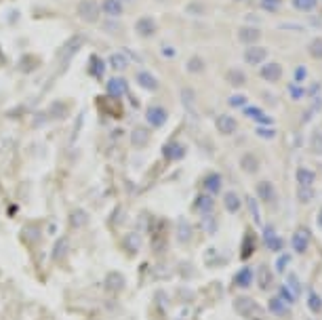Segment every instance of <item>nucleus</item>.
Wrapping results in <instances>:
<instances>
[{
    "label": "nucleus",
    "instance_id": "nucleus-1",
    "mask_svg": "<svg viewBox=\"0 0 322 320\" xmlns=\"http://www.w3.org/2000/svg\"><path fill=\"white\" fill-rule=\"evenodd\" d=\"M76 13H78V17L82 21L95 23L101 15V4L97 2V0H80V2L76 4Z\"/></svg>",
    "mask_w": 322,
    "mask_h": 320
},
{
    "label": "nucleus",
    "instance_id": "nucleus-2",
    "mask_svg": "<svg viewBox=\"0 0 322 320\" xmlns=\"http://www.w3.org/2000/svg\"><path fill=\"white\" fill-rule=\"evenodd\" d=\"M82 44H84V38H82V36H72L68 42L61 44V49H59V59H61L63 63H68V61L74 57V55L82 49Z\"/></svg>",
    "mask_w": 322,
    "mask_h": 320
},
{
    "label": "nucleus",
    "instance_id": "nucleus-3",
    "mask_svg": "<svg viewBox=\"0 0 322 320\" xmlns=\"http://www.w3.org/2000/svg\"><path fill=\"white\" fill-rule=\"evenodd\" d=\"M156 30H158L156 19H152V17H139L135 21V34L139 38H152L156 34Z\"/></svg>",
    "mask_w": 322,
    "mask_h": 320
},
{
    "label": "nucleus",
    "instance_id": "nucleus-4",
    "mask_svg": "<svg viewBox=\"0 0 322 320\" xmlns=\"http://www.w3.org/2000/svg\"><path fill=\"white\" fill-rule=\"evenodd\" d=\"M268 59V49L265 46H259V44H251L244 49V61L251 63V65H259Z\"/></svg>",
    "mask_w": 322,
    "mask_h": 320
},
{
    "label": "nucleus",
    "instance_id": "nucleus-5",
    "mask_svg": "<svg viewBox=\"0 0 322 320\" xmlns=\"http://www.w3.org/2000/svg\"><path fill=\"white\" fill-rule=\"evenodd\" d=\"M168 118V112L162 106H150L146 110V120L150 122L152 127H162Z\"/></svg>",
    "mask_w": 322,
    "mask_h": 320
},
{
    "label": "nucleus",
    "instance_id": "nucleus-6",
    "mask_svg": "<svg viewBox=\"0 0 322 320\" xmlns=\"http://www.w3.org/2000/svg\"><path fill=\"white\" fill-rule=\"evenodd\" d=\"M310 230L308 228H297L295 234H293V249H295L297 253H306L308 247H310Z\"/></svg>",
    "mask_w": 322,
    "mask_h": 320
},
{
    "label": "nucleus",
    "instance_id": "nucleus-7",
    "mask_svg": "<svg viewBox=\"0 0 322 320\" xmlns=\"http://www.w3.org/2000/svg\"><path fill=\"white\" fill-rule=\"evenodd\" d=\"M259 76L265 82H278L282 78V68L280 63H263L259 70Z\"/></svg>",
    "mask_w": 322,
    "mask_h": 320
},
{
    "label": "nucleus",
    "instance_id": "nucleus-8",
    "mask_svg": "<svg viewBox=\"0 0 322 320\" xmlns=\"http://www.w3.org/2000/svg\"><path fill=\"white\" fill-rule=\"evenodd\" d=\"M238 40L246 46H251V44L261 40V30L259 27H253V25H244L238 30Z\"/></svg>",
    "mask_w": 322,
    "mask_h": 320
},
{
    "label": "nucleus",
    "instance_id": "nucleus-9",
    "mask_svg": "<svg viewBox=\"0 0 322 320\" xmlns=\"http://www.w3.org/2000/svg\"><path fill=\"white\" fill-rule=\"evenodd\" d=\"M215 125H217V131L223 135H232L234 131L238 129V122H236V118L232 114H221L219 118H217Z\"/></svg>",
    "mask_w": 322,
    "mask_h": 320
},
{
    "label": "nucleus",
    "instance_id": "nucleus-10",
    "mask_svg": "<svg viewBox=\"0 0 322 320\" xmlns=\"http://www.w3.org/2000/svg\"><path fill=\"white\" fill-rule=\"evenodd\" d=\"M162 154L166 160H179V158H183L185 156V148L179 144V141H170V144L164 146L162 150Z\"/></svg>",
    "mask_w": 322,
    "mask_h": 320
},
{
    "label": "nucleus",
    "instance_id": "nucleus-11",
    "mask_svg": "<svg viewBox=\"0 0 322 320\" xmlns=\"http://www.w3.org/2000/svg\"><path fill=\"white\" fill-rule=\"evenodd\" d=\"M101 13H106L108 17H120L122 13H125V6H122L120 0H103Z\"/></svg>",
    "mask_w": 322,
    "mask_h": 320
},
{
    "label": "nucleus",
    "instance_id": "nucleus-12",
    "mask_svg": "<svg viewBox=\"0 0 322 320\" xmlns=\"http://www.w3.org/2000/svg\"><path fill=\"white\" fill-rule=\"evenodd\" d=\"M106 91H108V95H112V97H120V95H125L127 93V82L122 78H110L108 84H106Z\"/></svg>",
    "mask_w": 322,
    "mask_h": 320
},
{
    "label": "nucleus",
    "instance_id": "nucleus-13",
    "mask_svg": "<svg viewBox=\"0 0 322 320\" xmlns=\"http://www.w3.org/2000/svg\"><path fill=\"white\" fill-rule=\"evenodd\" d=\"M137 84L146 91H156L158 89V80L152 72H139L137 74Z\"/></svg>",
    "mask_w": 322,
    "mask_h": 320
},
{
    "label": "nucleus",
    "instance_id": "nucleus-14",
    "mask_svg": "<svg viewBox=\"0 0 322 320\" xmlns=\"http://www.w3.org/2000/svg\"><path fill=\"white\" fill-rule=\"evenodd\" d=\"M150 141V131L146 127H135L133 129V133H131V144L135 146V148H141V146H146Z\"/></svg>",
    "mask_w": 322,
    "mask_h": 320
},
{
    "label": "nucleus",
    "instance_id": "nucleus-15",
    "mask_svg": "<svg viewBox=\"0 0 322 320\" xmlns=\"http://www.w3.org/2000/svg\"><path fill=\"white\" fill-rule=\"evenodd\" d=\"M236 310H238V312H242V314H259L261 312L259 306L255 304L253 299H249V297L236 299Z\"/></svg>",
    "mask_w": 322,
    "mask_h": 320
},
{
    "label": "nucleus",
    "instance_id": "nucleus-16",
    "mask_svg": "<svg viewBox=\"0 0 322 320\" xmlns=\"http://www.w3.org/2000/svg\"><path fill=\"white\" fill-rule=\"evenodd\" d=\"M257 194H259V198L265 200V202H272L274 198H276V190H274V185L270 181H259L257 183Z\"/></svg>",
    "mask_w": 322,
    "mask_h": 320
},
{
    "label": "nucleus",
    "instance_id": "nucleus-17",
    "mask_svg": "<svg viewBox=\"0 0 322 320\" xmlns=\"http://www.w3.org/2000/svg\"><path fill=\"white\" fill-rule=\"evenodd\" d=\"M263 240H265V244H268L272 251H280V249H282V238L274 234V230L270 228V225L263 230Z\"/></svg>",
    "mask_w": 322,
    "mask_h": 320
},
{
    "label": "nucleus",
    "instance_id": "nucleus-18",
    "mask_svg": "<svg viewBox=\"0 0 322 320\" xmlns=\"http://www.w3.org/2000/svg\"><path fill=\"white\" fill-rule=\"evenodd\" d=\"M89 72L91 76L95 78H101L103 74H106V63H103L101 57H97V55H91V61H89Z\"/></svg>",
    "mask_w": 322,
    "mask_h": 320
},
{
    "label": "nucleus",
    "instance_id": "nucleus-19",
    "mask_svg": "<svg viewBox=\"0 0 322 320\" xmlns=\"http://www.w3.org/2000/svg\"><path fill=\"white\" fill-rule=\"evenodd\" d=\"M314 173L310 171V168H297V173H295V179L301 187H312V183H314Z\"/></svg>",
    "mask_w": 322,
    "mask_h": 320
},
{
    "label": "nucleus",
    "instance_id": "nucleus-20",
    "mask_svg": "<svg viewBox=\"0 0 322 320\" xmlns=\"http://www.w3.org/2000/svg\"><path fill=\"white\" fill-rule=\"evenodd\" d=\"M196 209H198V213L208 215V213L213 211V196H211V194H202V196H198V200H196Z\"/></svg>",
    "mask_w": 322,
    "mask_h": 320
},
{
    "label": "nucleus",
    "instance_id": "nucleus-21",
    "mask_svg": "<svg viewBox=\"0 0 322 320\" xmlns=\"http://www.w3.org/2000/svg\"><path fill=\"white\" fill-rule=\"evenodd\" d=\"M225 78H227V82L232 84V87H242V84L246 82V74L242 72V70H227V74H225Z\"/></svg>",
    "mask_w": 322,
    "mask_h": 320
},
{
    "label": "nucleus",
    "instance_id": "nucleus-22",
    "mask_svg": "<svg viewBox=\"0 0 322 320\" xmlns=\"http://www.w3.org/2000/svg\"><path fill=\"white\" fill-rule=\"evenodd\" d=\"M270 312H272V314H278V316L287 314V312H289L287 301H284L282 297H272V299H270Z\"/></svg>",
    "mask_w": 322,
    "mask_h": 320
},
{
    "label": "nucleus",
    "instance_id": "nucleus-23",
    "mask_svg": "<svg viewBox=\"0 0 322 320\" xmlns=\"http://www.w3.org/2000/svg\"><path fill=\"white\" fill-rule=\"evenodd\" d=\"M240 166L244 168L246 173H255L259 168V160H257V156H253V154H244L242 160H240Z\"/></svg>",
    "mask_w": 322,
    "mask_h": 320
},
{
    "label": "nucleus",
    "instance_id": "nucleus-24",
    "mask_svg": "<svg viewBox=\"0 0 322 320\" xmlns=\"http://www.w3.org/2000/svg\"><path fill=\"white\" fill-rule=\"evenodd\" d=\"M108 63L112 65L114 70H118V72H120V70H125L127 65H129L127 57H125V55H122V53H112L110 57H108Z\"/></svg>",
    "mask_w": 322,
    "mask_h": 320
},
{
    "label": "nucleus",
    "instance_id": "nucleus-25",
    "mask_svg": "<svg viewBox=\"0 0 322 320\" xmlns=\"http://www.w3.org/2000/svg\"><path fill=\"white\" fill-rule=\"evenodd\" d=\"M204 187H206V190L211 192V194H217V192L221 190V177L217 175V173H213V175H208L206 179H204Z\"/></svg>",
    "mask_w": 322,
    "mask_h": 320
},
{
    "label": "nucleus",
    "instance_id": "nucleus-26",
    "mask_svg": "<svg viewBox=\"0 0 322 320\" xmlns=\"http://www.w3.org/2000/svg\"><path fill=\"white\" fill-rule=\"evenodd\" d=\"M310 150L314 154H322V129H316L310 137Z\"/></svg>",
    "mask_w": 322,
    "mask_h": 320
},
{
    "label": "nucleus",
    "instance_id": "nucleus-27",
    "mask_svg": "<svg viewBox=\"0 0 322 320\" xmlns=\"http://www.w3.org/2000/svg\"><path fill=\"white\" fill-rule=\"evenodd\" d=\"M293 2V6L297 8V11H301V13H310V11H314L316 8V2L318 0H291Z\"/></svg>",
    "mask_w": 322,
    "mask_h": 320
},
{
    "label": "nucleus",
    "instance_id": "nucleus-28",
    "mask_svg": "<svg viewBox=\"0 0 322 320\" xmlns=\"http://www.w3.org/2000/svg\"><path fill=\"white\" fill-rule=\"evenodd\" d=\"M308 53L312 55V59L322 61V38H316L308 44Z\"/></svg>",
    "mask_w": 322,
    "mask_h": 320
},
{
    "label": "nucleus",
    "instance_id": "nucleus-29",
    "mask_svg": "<svg viewBox=\"0 0 322 320\" xmlns=\"http://www.w3.org/2000/svg\"><path fill=\"white\" fill-rule=\"evenodd\" d=\"M225 206H227V211L230 213H236L240 209V198H238V194H234V192H227L225 194Z\"/></svg>",
    "mask_w": 322,
    "mask_h": 320
},
{
    "label": "nucleus",
    "instance_id": "nucleus-30",
    "mask_svg": "<svg viewBox=\"0 0 322 320\" xmlns=\"http://www.w3.org/2000/svg\"><path fill=\"white\" fill-rule=\"evenodd\" d=\"M251 278H253V270L251 268H244L238 272V276H236V285L238 287H249L251 285Z\"/></svg>",
    "mask_w": 322,
    "mask_h": 320
},
{
    "label": "nucleus",
    "instance_id": "nucleus-31",
    "mask_svg": "<svg viewBox=\"0 0 322 320\" xmlns=\"http://www.w3.org/2000/svg\"><path fill=\"white\" fill-rule=\"evenodd\" d=\"M246 116H251V118H255V120H259V122H265V125H272V118H268V116H263V112L259 110V108H246V110H242Z\"/></svg>",
    "mask_w": 322,
    "mask_h": 320
},
{
    "label": "nucleus",
    "instance_id": "nucleus-32",
    "mask_svg": "<svg viewBox=\"0 0 322 320\" xmlns=\"http://www.w3.org/2000/svg\"><path fill=\"white\" fill-rule=\"evenodd\" d=\"M185 68H187L189 74H202L204 72V61L200 57H192V59L187 61Z\"/></svg>",
    "mask_w": 322,
    "mask_h": 320
},
{
    "label": "nucleus",
    "instance_id": "nucleus-33",
    "mask_svg": "<svg viewBox=\"0 0 322 320\" xmlns=\"http://www.w3.org/2000/svg\"><path fill=\"white\" fill-rule=\"evenodd\" d=\"M308 308L312 310V312H320L322 310V299H320L318 293H314V291L308 295Z\"/></svg>",
    "mask_w": 322,
    "mask_h": 320
},
{
    "label": "nucleus",
    "instance_id": "nucleus-34",
    "mask_svg": "<svg viewBox=\"0 0 322 320\" xmlns=\"http://www.w3.org/2000/svg\"><path fill=\"white\" fill-rule=\"evenodd\" d=\"M287 289H289V291H291V293L295 295V297L301 293V285H299L297 276H289V278H287Z\"/></svg>",
    "mask_w": 322,
    "mask_h": 320
},
{
    "label": "nucleus",
    "instance_id": "nucleus-35",
    "mask_svg": "<svg viewBox=\"0 0 322 320\" xmlns=\"http://www.w3.org/2000/svg\"><path fill=\"white\" fill-rule=\"evenodd\" d=\"M297 198H299L301 202H310L312 198H314V192H312V187H301V185H299Z\"/></svg>",
    "mask_w": 322,
    "mask_h": 320
},
{
    "label": "nucleus",
    "instance_id": "nucleus-36",
    "mask_svg": "<svg viewBox=\"0 0 322 320\" xmlns=\"http://www.w3.org/2000/svg\"><path fill=\"white\" fill-rule=\"evenodd\" d=\"M259 2H261V6L265 8V11H270V13L278 11V6H280V0H259Z\"/></svg>",
    "mask_w": 322,
    "mask_h": 320
},
{
    "label": "nucleus",
    "instance_id": "nucleus-37",
    "mask_svg": "<svg viewBox=\"0 0 322 320\" xmlns=\"http://www.w3.org/2000/svg\"><path fill=\"white\" fill-rule=\"evenodd\" d=\"M181 97H183V101H185V106L192 108V103H194V91H192V89H183Z\"/></svg>",
    "mask_w": 322,
    "mask_h": 320
},
{
    "label": "nucleus",
    "instance_id": "nucleus-38",
    "mask_svg": "<svg viewBox=\"0 0 322 320\" xmlns=\"http://www.w3.org/2000/svg\"><path fill=\"white\" fill-rule=\"evenodd\" d=\"M280 297H282L284 301H295V299H297V297L293 295V293H291V291H289L287 287H282V289H280Z\"/></svg>",
    "mask_w": 322,
    "mask_h": 320
},
{
    "label": "nucleus",
    "instance_id": "nucleus-39",
    "mask_svg": "<svg viewBox=\"0 0 322 320\" xmlns=\"http://www.w3.org/2000/svg\"><path fill=\"white\" fill-rule=\"evenodd\" d=\"M289 93H291L293 99H301V95H303V91L299 87H295V84H291V87H289Z\"/></svg>",
    "mask_w": 322,
    "mask_h": 320
},
{
    "label": "nucleus",
    "instance_id": "nucleus-40",
    "mask_svg": "<svg viewBox=\"0 0 322 320\" xmlns=\"http://www.w3.org/2000/svg\"><path fill=\"white\" fill-rule=\"evenodd\" d=\"M289 259H291L289 255H282V257H280V259L276 261V270H278V272H282L284 268H287V263H289Z\"/></svg>",
    "mask_w": 322,
    "mask_h": 320
},
{
    "label": "nucleus",
    "instance_id": "nucleus-41",
    "mask_svg": "<svg viewBox=\"0 0 322 320\" xmlns=\"http://www.w3.org/2000/svg\"><path fill=\"white\" fill-rule=\"evenodd\" d=\"M270 285H272V278H270V272H268V270H265V268H263V282H261V287H263V289H268Z\"/></svg>",
    "mask_w": 322,
    "mask_h": 320
},
{
    "label": "nucleus",
    "instance_id": "nucleus-42",
    "mask_svg": "<svg viewBox=\"0 0 322 320\" xmlns=\"http://www.w3.org/2000/svg\"><path fill=\"white\" fill-rule=\"evenodd\" d=\"M303 78H306V68H303V65H299V68L295 70V80L301 82Z\"/></svg>",
    "mask_w": 322,
    "mask_h": 320
},
{
    "label": "nucleus",
    "instance_id": "nucleus-43",
    "mask_svg": "<svg viewBox=\"0 0 322 320\" xmlns=\"http://www.w3.org/2000/svg\"><path fill=\"white\" fill-rule=\"evenodd\" d=\"M179 238H181V240L189 238V228H187V225H181V228H179Z\"/></svg>",
    "mask_w": 322,
    "mask_h": 320
},
{
    "label": "nucleus",
    "instance_id": "nucleus-44",
    "mask_svg": "<svg viewBox=\"0 0 322 320\" xmlns=\"http://www.w3.org/2000/svg\"><path fill=\"white\" fill-rule=\"evenodd\" d=\"M249 204H251V213H253V217H255V221L259 223V213H257V204H255V200H249Z\"/></svg>",
    "mask_w": 322,
    "mask_h": 320
},
{
    "label": "nucleus",
    "instance_id": "nucleus-45",
    "mask_svg": "<svg viewBox=\"0 0 322 320\" xmlns=\"http://www.w3.org/2000/svg\"><path fill=\"white\" fill-rule=\"evenodd\" d=\"M230 103H232V106H244L246 99H242V97L236 95V97H232V99H230Z\"/></svg>",
    "mask_w": 322,
    "mask_h": 320
},
{
    "label": "nucleus",
    "instance_id": "nucleus-46",
    "mask_svg": "<svg viewBox=\"0 0 322 320\" xmlns=\"http://www.w3.org/2000/svg\"><path fill=\"white\" fill-rule=\"evenodd\" d=\"M257 135H263V137H272V131H263V129H257Z\"/></svg>",
    "mask_w": 322,
    "mask_h": 320
},
{
    "label": "nucleus",
    "instance_id": "nucleus-47",
    "mask_svg": "<svg viewBox=\"0 0 322 320\" xmlns=\"http://www.w3.org/2000/svg\"><path fill=\"white\" fill-rule=\"evenodd\" d=\"M318 225H320V228H322V211L318 213Z\"/></svg>",
    "mask_w": 322,
    "mask_h": 320
}]
</instances>
